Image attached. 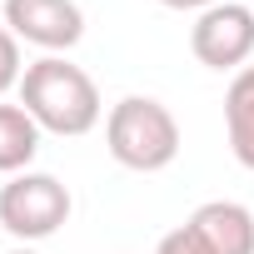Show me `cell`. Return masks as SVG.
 I'll use <instances>...</instances> for the list:
<instances>
[{
	"instance_id": "obj_3",
	"label": "cell",
	"mask_w": 254,
	"mask_h": 254,
	"mask_svg": "<svg viewBox=\"0 0 254 254\" xmlns=\"http://www.w3.org/2000/svg\"><path fill=\"white\" fill-rule=\"evenodd\" d=\"M70 209H75L70 190L55 175H45V170H25V175H10L0 185V229L25 239V244L60 234Z\"/></svg>"
},
{
	"instance_id": "obj_1",
	"label": "cell",
	"mask_w": 254,
	"mask_h": 254,
	"mask_svg": "<svg viewBox=\"0 0 254 254\" xmlns=\"http://www.w3.org/2000/svg\"><path fill=\"white\" fill-rule=\"evenodd\" d=\"M20 105L30 110V120L40 125L45 135H65V140L90 135L100 125V115H105L95 80L80 65H70L65 55H40L35 65H25V75H20Z\"/></svg>"
},
{
	"instance_id": "obj_4",
	"label": "cell",
	"mask_w": 254,
	"mask_h": 254,
	"mask_svg": "<svg viewBox=\"0 0 254 254\" xmlns=\"http://www.w3.org/2000/svg\"><path fill=\"white\" fill-rule=\"evenodd\" d=\"M190 50L204 70H244V60L254 55V5H239V0H219V5L194 15L190 30Z\"/></svg>"
},
{
	"instance_id": "obj_6",
	"label": "cell",
	"mask_w": 254,
	"mask_h": 254,
	"mask_svg": "<svg viewBox=\"0 0 254 254\" xmlns=\"http://www.w3.org/2000/svg\"><path fill=\"white\" fill-rule=\"evenodd\" d=\"M185 224L194 229L204 254H254V214L239 199H209Z\"/></svg>"
},
{
	"instance_id": "obj_9",
	"label": "cell",
	"mask_w": 254,
	"mask_h": 254,
	"mask_svg": "<svg viewBox=\"0 0 254 254\" xmlns=\"http://www.w3.org/2000/svg\"><path fill=\"white\" fill-rule=\"evenodd\" d=\"M20 75H25V65H20V40L10 35L5 20H0V95H5V90H20Z\"/></svg>"
},
{
	"instance_id": "obj_5",
	"label": "cell",
	"mask_w": 254,
	"mask_h": 254,
	"mask_svg": "<svg viewBox=\"0 0 254 254\" xmlns=\"http://www.w3.org/2000/svg\"><path fill=\"white\" fill-rule=\"evenodd\" d=\"M5 25H10L15 40L60 55V50L80 45L85 10L75 5V0H5Z\"/></svg>"
},
{
	"instance_id": "obj_10",
	"label": "cell",
	"mask_w": 254,
	"mask_h": 254,
	"mask_svg": "<svg viewBox=\"0 0 254 254\" xmlns=\"http://www.w3.org/2000/svg\"><path fill=\"white\" fill-rule=\"evenodd\" d=\"M155 254H204V244L194 239V229H190V224H180V229H170V234L155 244Z\"/></svg>"
},
{
	"instance_id": "obj_8",
	"label": "cell",
	"mask_w": 254,
	"mask_h": 254,
	"mask_svg": "<svg viewBox=\"0 0 254 254\" xmlns=\"http://www.w3.org/2000/svg\"><path fill=\"white\" fill-rule=\"evenodd\" d=\"M40 125L25 105H0V175H25L40 155Z\"/></svg>"
},
{
	"instance_id": "obj_12",
	"label": "cell",
	"mask_w": 254,
	"mask_h": 254,
	"mask_svg": "<svg viewBox=\"0 0 254 254\" xmlns=\"http://www.w3.org/2000/svg\"><path fill=\"white\" fill-rule=\"evenodd\" d=\"M5 254H40V249H5Z\"/></svg>"
},
{
	"instance_id": "obj_11",
	"label": "cell",
	"mask_w": 254,
	"mask_h": 254,
	"mask_svg": "<svg viewBox=\"0 0 254 254\" xmlns=\"http://www.w3.org/2000/svg\"><path fill=\"white\" fill-rule=\"evenodd\" d=\"M160 5H165V10H194V15H199V10L219 5V0H160Z\"/></svg>"
},
{
	"instance_id": "obj_7",
	"label": "cell",
	"mask_w": 254,
	"mask_h": 254,
	"mask_svg": "<svg viewBox=\"0 0 254 254\" xmlns=\"http://www.w3.org/2000/svg\"><path fill=\"white\" fill-rule=\"evenodd\" d=\"M224 130H229L234 160L254 170V65H244L224 90Z\"/></svg>"
},
{
	"instance_id": "obj_2",
	"label": "cell",
	"mask_w": 254,
	"mask_h": 254,
	"mask_svg": "<svg viewBox=\"0 0 254 254\" xmlns=\"http://www.w3.org/2000/svg\"><path fill=\"white\" fill-rule=\"evenodd\" d=\"M105 150L125 170L155 175V170L175 165V155H180V120L155 95H125L105 115Z\"/></svg>"
}]
</instances>
